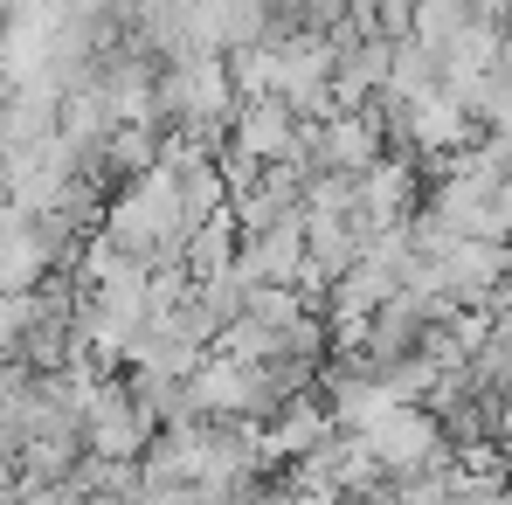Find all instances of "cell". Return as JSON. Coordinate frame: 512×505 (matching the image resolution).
<instances>
[{
    "mask_svg": "<svg viewBox=\"0 0 512 505\" xmlns=\"http://www.w3.org/2000/svg\"><path fill=\"white\" fill-rule=\"evenodd\" d=\"M305 139V118L284 104V97H243L236 104V125H229V146L250 153L256 167H284Z\"/></svg>",
    "mask_w": 512,
    "mask_h": 505,
    "instance_id": "4",
    "label": "cell"
},
{
    "mask_svg": "<svg viewBox=\"0 0 512 505\" xmlns=\"http://www.w3.org/2000/svg\"><path fill=\"white\" fill-rule=\"evenodd\" d=\"M7 194H14V160L0 153V208H7Z\"/></svg>",
    "mask_w": 512,
    "mask_h": 505,
    "instance_id": "15",
    "label": "cell"
},
{
    "mask_svg": "<svg viewBox=\"0 0 512 505\" xmlns=\"http://www.w3.org/2000/svg\"><path fill=\"white\" fill-rule=\"evenodd\" d=\"M360 208L374 215V229H395L423 208V167L409 153H381L374 167L360 173Z\"/></svg>",
    "mask_w": 512,
    "mask_h": 505,
    "instance_id": "7",
    "label": "cell"
},
{
    "mask_svg": "<svg viewBox=\"0 0 512 505\" xmlns=\"http://www.w3.org/2000/svg\"><path fill=\"white\" fill-rule=\"evenodd\" d=\"M429 90H443V56L429 49L423 35H395V56H388V84L381 97H395V104H416Z\"/></svg>",
    "mask_w": 512,
    "mask_h": 505,
    "instance_id": "10",
    "label": "cell"
},
{
    "mask_svg": "<svg viewBox=\"0 0 512 505\" xmlns=\"http://www.w3.org/2000/svg\"><path fill=\"white\" fill-rule=\"evenodd\" d=\"M499 450H512V388H499Z\"/></svg>",
    "mask_w": 512,
    "mask_h": 505,
    "instance_id": "14",
    "label": "cell"
},
{
    "mask_svg": "<svg viewBox=\"0 0 512 505\" xmlns=\"http://www.w3.org/2000/svg\"><path fill=\"white\" fill-rule=\"evenodd\" d=\"M506 14H512L506 0H416L409 35H423L429 49L443 56L457 35H471V28H485V21H506Z\"/></svg>",
    "mask_w": 512,
    "mask_h": 505,
    "instance_id": "8",
    "label": "cell"
},
{
    "mask_svg": "<svg viewBox=\"0 0 512 505\" xmlns=\"http://www.w3.org/2000/svg\"><path fill=\"white\" fill-rule=\"evenodd\" d=\"M21 499V464H0V505Z\"/></svg>",
    "mask_w": 512,
    "mask_h": 505,
    "instance_id": "13",
    "label": "cell"
},
{
    "mask_svg": "<svg viewBox=\"0 0 512 505\" xmlns=\"http://www.w3.org/2000/svg\"><path fill=\"white\" fill-rule=\"evenodd\" d=\"M298 505H367L360 492H298Z\"/></svg>",
    "mask_w": 512,
    "mask_h": 505,
    "instance_id": "12",
    "label": "cell"
},
{
    "mask_svg": "<svg viewBox=\"0 0 512 505\" xmlns=\"http://www.w3.org/2000/svg\"><path fill=\"white\" fill-rule=\"evenodd\" d=\"M49 277V250L35 236V215L0 208V291H35Z\"/></svg>",
    "mask_w": 512,
    "mask_h": 505,
    "instance_id": "9",
    "label": "cell"
},
{
    "mask_svg": "<svg viewBox=\"0 0 512 505\" xmlns=\"http://www.w3.org/2000/svg\"><path fill=\"white\" fill-rule=\"evenodd\" d=\"M436 263V284H443V298L450 305H485L492 291H499V277L512 270V243H492V236H457L443 256H429Z\"/></svg>",
    "mask_w": 512,
    "mask_h": 505,
    "instance_id": "3",
    "label": "cell"
},
{
    "mask_svg": "<svg viewBox=\"0 0 512 505\" xmlns=\"http://www.w3.org/2000/svg\"><path fill=\"white\" fill-rule=\"evenodd\" d=\"M333 429H340V422H333V409H326V395H319V388L291 395L270 422H256V436H263V457H270V464H298V457H312Z\"/></svg>",
    "mask_w": 512,
    "mask_h": 505,
    "instance_id": "5",
    "label": "cell"
},
{
    "mask_svg": "<svg viewBox=\"0 0 512 505\" xmlns=\"http://www.w3.org/2000/svg\"><path fill=\"white\" fill-rule=\"evenodd\" d=\"M146 443H153V416L139 409V395H132V381L125 374H90L84 388V450L90 457H118V464H139L146 457Z\"/></svg>",
    "mask_w": 512,
    "mask_h": 505,
    "instance_id": "1",
    "label": "cell"
},
{
    "mask_svg": "<svg viewBox=\"0 0 512 505\" xmlns=\"http://www.w3.org/2000/svg\"><path fill=\"white\" fill-rule=\"evenodd\" d=\"M236 263L250 270V284H298L312 277L305 263V222H277V229H236Z\"/></svg>",
    "mask_w": 512,
    "mask_h": 505,
    "instance_id": "6",
    "label": "cell"
},
{
    "mask_svg": "<svg viewBox=\"0 0 512 505\" xmlns=\"http://www.w3.org/2000/svg\"><path fill=\"white\" fill-rule=\"evenodd\" d=\"M360 436L374 443V457H381L388 478H409V471H423L436 457H450V436H443L436 409H423V402H395L388 416L374 422V429H360Z\"/></svg>",
    "mask_w": 512,
    "mask_h": 505,
    "instance_id": "2",
    "label": "cell"
},
{
    "mask_svg": "<svg viewBox=\"0 0 512 505\" xmlns=\"http://www.w3.org/2000/svg\"><path fill=\"white\" fill-rule=\"evenodd\" d=\"M485 312H492V319H512V270H506V277H499V291L485 298Z\"/></svg>",
    "mask_w": 512,
    "mask_h": 505,
    "instance_id": "11",
    "label": "cell"
}]
</instances>
